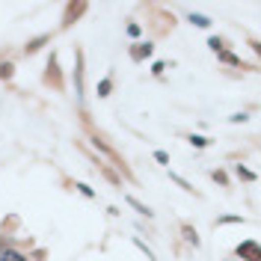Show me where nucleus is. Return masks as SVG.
I'll return each instance as SVG.
<instances>
[{
  "label": "nucleus",
  "instance_id": "1",
  "mask_svg": "<svg viewBox=\"0 0 261 261\" xmlns=\"http://www.w3.org/2000/svg\"><path fill=\"white\" fill-rule=\"evenodd\" d=\"M237 252H240V255H246L249 261H258V246H255V243H243Z\"/></svg>",
  "mask_w": 261,
  "mask_h": 261
},
{
  "label": "nucleus",
  "instance_id": "2",
  "mask_svg": "<svg viewBox=\"0 0 261 261\" xmlns=\"http://www.w3.org/2000/svg\"><path fill=\"white\" fill-rule=\"evenodd\" d=\"M151 54V45H140V48H134V59H143V57H148Z\"/></svg>",
  "mask_w": 261,
  "mask_h": 261
},
{
  "label": "nucleus",
  "instance_id": "3",
  "mask_svg": "<svg viewBox=\"0 0 261 261\" xmlns=\"http://www.w3.org/2000/svg\"><path fill=\"white\" fill-rule=\"evenodd\" d=\"M0 261H27V258L18 255V252H3V255H0Z\"/></svg>",
  "mask_w": 261,
  "mask_h": 261
},
{
  "label": "nucleus",
  "instance_id": "4",
  "mask_svg": "<svg viewBox=\"0 0 261 261\" xmlns=\"http://www.w3.org/2000/svg\"><path fill=\"white\" fill-rule=\"evenodd\" d=\"M193 21H196L199 27H208V18H202V15H193Z\"/></svg>",
  "mask_w": 261,
  "mask_h": 261
}]
</instances>
